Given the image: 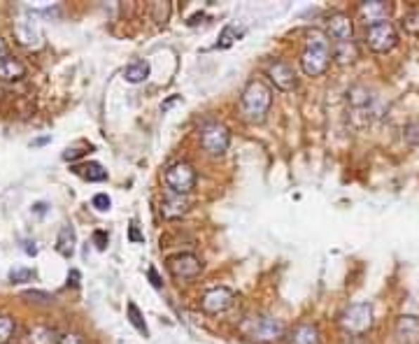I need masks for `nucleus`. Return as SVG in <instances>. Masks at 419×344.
<instances>
[{"label": "nucleus", "mask_w": 419, "mask_h": 344, "mask_svg": "<svg viewBox=\"0 0 419 344\" xmlns=\"http://www.w3.org/2000/svg\"><path fill=\"white\" fill-rule=\"evenodd\" d=\"M331 65V40L322 30H308L306 49L301 53V70L308 77H319Z\"/></svg>", "instance_id": "nucleus-1"}, {"label": "nucleus", "mask_w": 419, "mask_h": 344, "mask_svg": "<svg viewBox=\"0 0 419 344\" xmlns=\"http://www.w3.org/2000/svg\"><path fill=\"white\" fill-rule=\"evenodd\" d=\"M273 105V91L261 79H251L240 96V117L247 124H261Z\"/></svg>", "instance_id": "nucleus-2"}, {"label": "nucleus", "mask_w": 419, "mask_h": 344, "mask_svg": "<svg viewBox=\"0 0 419 344\" xmlns=\"http://www.w3.org/2000/svg\"><path fill=\"white\" fill-rule=\"evenodd\" d=\"M240 333L256 342H277L284 338L287 328L280 319L268 314H256L240 321Z\"/></svg>", "instance_id": "nucleus-3"}, {"label": "nucleus", "mask_w": 419, "mask_h": 344, "mask_svg": "<svg viewBox=\"0 0 419 344\" xmlns=\"http://www.w3.org/2000/svg\"><path fill=\"white\" fill-rule=\"evenodd\" d=\"M201 147L210 156H224L231 147V131L219 121H208L201 126Z\"/></svg>", "instance_id": "nucleus-4"}, {"label": "nucleus", "mask_w": 419, "mask_h": 344, "mask_svg": "<svg viewBox=\"0 0 419 344\" xmlns=\"http://www.w3.org/2000/svg\"><path fill=\"white\" fill-rule=\"evenodd\" d=\"M163 181L170 193L175 196H187L192 193L196 186V170L192 163H185V160H177L165 170Z\"/></svg>", "instance_id": "nucleus-5"}, {"label": "nucleus", "mask_w": 419, "mask_h": 344, "mask_svg": "<svg viewBox=\"0 0 419 344\" xmlns=\"http://www.w3.org/2000/svg\"><path fill=\"white\" fill-rule=\"evenodd\" d=\"M373 326L370 302H354L340 314V328L349 335H363Z\"/></svg>", "instance_id": "nucleus-6"}, {"label": "nucleus", "mask_w": 419, "mask_h": 344, "mask_svg": "<svg viewBox=\"0 0 419 344\" xmlns=\"http://www.w3.org/2000/svg\"><path fill=\"white\" fill-rule=\"evenodd\" d=\"M365 44H368L370 51L387 53V51H392L396 44H399V33H396V28L389 24V21L368 26V28H365Z\"/></svg>", "instance_id": "nucleus-7"}, {"label": "nucleus", "mask_w": 419, "mask_h": 344, "mask_svg": "<svg viewBox=\"0 0 419 344\" xmlns=\"http://www.w3.org/2000/svg\"><path fill=\"white\" fill-rule=\"evenodd\" d=\"M165 267H168V272H170L173 279L187 281V279H196L198 274H201L203 261L196 254H189V251H185V254H175V256L168 258Z\"/></svg>", "instance_id": "nucleus-8"}, {"label": "nucleus", "mask_w": 419, "mask_h": 344, "mask_svg": "<svg viewBox=\"0 0 419 344\" xmlns=\"http://www.w3.org/2000/svg\"><path fill=\"white\" fill-rule=\"evenodd\" d=\"M235 302V293L226 286L208 288L201 298V310L205 314H222V312L231 310Z\"/></svg>", "instance_id": "nucleus-9"}, {"label": "nucleus", "mask_w": 419, "mask_h": 344, "mask_svg": "<svg viewBox=\"0 0 419 344\" xmlns=\"http://www.w3.org/2000/svg\"><path fill=\"white\" fill-rule=\"evenodd\" d=\"M14 37H17L21 47H28V49L42 47V30L37 26V21L30 17H21L17 24H14Z\"/></svg>", "instance_id": "nucleus-10"}, {"label": "nucleus", "mask_w": 419, "mask_h": 344, "mask_svg": "<svg viewBox=\"0 0 419 344\" xmlns=\"http://www.w3.org/2000/svg\"><path fill=\"white\" fill-rule=\"evenodd\" d=\"M359 17L365 24V28L375 24H384V21H389L392 17V3H384V0H368V3H361Z\"/></svg>", "instance_id": "nucleus-11"}, {"label": "nucleus", "mask_w": 419, "mask_h": 344, "mask_svg": "<svg viewBox=\"0 0 419 344\" xmlns=\"http://www.w3.org/2000/svg\"><path fill=\"white\" fill-rule=\"evenodd\" d=\"M265 72H268L270 82L275 84L280 91H294L296 89V72L294 68L284 63V60H273L265 68Z\"/></svg>", "instance_id": "nucleus-12"}, {"label": "nucleus", "mask_w": 419, "mask_h": 344, "mask_svg": "<svg viewBox=\"0 0 419 344\" xmlns=\"http://www.w3.org/2000/svg\"><path fill=\"white\" fill-rule=\"evenodd\" d=\"M329 37L333 40V44L352 42L354 24H352V19H349V14H345V12L331 14V19H329Z\"/></svg>", "instance_id": "nucleus-13"}, {"label": "nucleus", "mask_w": 419, "mask_h": 344, "mask_svg": "<svg viewBox=\"0 0 419 344\" xmlns=\"http://www.w3.org/2000/svg\"><path fill=\"white\" fill-rule=\"evenodd\" d=\"M396 338H399L401 344H419V317H399V321H396Z\"/></svg>", "instance_id": "nucleus-14"}, {"label": "nucleus", "mask_w": 419, "mask_h": 344, "mask_svg": "<svg viewBox=\"0 0 419 344\" xmlns=\"http://www.w3.org/2000/svg\"><path fill=\"white\" fill-rule=\"evenodd\" d=\"M189 200H187V196H175V193H168L163 198V203H161V214H163V219L168 221H173V219H180V217H185V214L189 212Z\"/></svg>", "instance_id": "nucleus-15"}, {"label": "nucleus", "mask_w": 419, "mask_h": 344, "mask_svg": "<svg viewBox=\"0 0 419 344\" xmlns=\"http://www.w3.org/2000/svg\"><path fill=\"white\" fill-rule=\"evenodd\" d=\"M26 77V65L14 56H3L0 58V82H19Z\"/></svg>", "instance_id": "nucleus-16"}, {"label": "nucleus", "mask_w": 419, "mask_h": 344, "mask_svg": "<svg viewBox=\"0 0 419 344\" xmlns=\"http://www.w3.org/2000/svg\"><path fill=\"white\" fill-rule=\"evenodd\" d=\"M322 335L315 324H299L289 335V344H319Z\"/></svg>", "instance_id": "nucleus-17"}, {"label": "nucleus", "mask_w": 419, "mask_h": 344, "mask_svg": "<svg viewBox=\"0 0 419 344\" xmlns=\"http://www.w3.org/2000/svg\"><path fill=\"white\" fill-rule=\"evenodd\" d=\"M75 247H77V235H75V228L73 226H61L58 231V238H56V251L61 256L70 258L75 254Z\"/></svg>", "instance_id": "nucleus-18"}, {"label": "nucleus", "mask_w": 419, "mask_h": 344, "mask_svg": "<svg viewBox=\"0 0 419 344\" xmlns=\"http://www.w3.org/2000/svg\"><path fill=\"white\" fill-rule=\"evenodd\" d=\"M149 72H151V68L147 60H133V63H128L124 68V79L128 84H142L149 77Z\"/></svg>", "instance_id": "nucleus-19"}, {"label": "nucleus", "mask_w": 419, "mask_h": 344, "mask_svg": "<svg viewBox=\"0 0 419 344\" xmlns=\"http://www.w3.org/2000/svg\"><path fill=\"white\" fill-rule=\"evenodd\" d=\"M359 56V51H356V44L354 40L352 42H340V44H333V58L338 60L340 65L345 63H352Z\"/></svg>", "instance_id": "nucleus-20"}, {"label": "nucleus", "mask_w": 419, "mask_h": 344, "mask_svg": "<svg viewBox=\"0 0 419 344\" xmlns=\"http://www.w3.org/2000/svg\"><path fill=\"white\" fill-rule=\"evenodd\" d=\"M75 170H77L87 181H105L108 179V170H105L101 163H84V165L75 167Z\"/></svg>", "instance_id": "nucleus-21"}, {"label": "nucleus", "mask_w": 419, "mask_h": 344, "mask_svg": "<svg viewBox=\"0 0 419 344\" xmlns=\"http://www.w3.org/2000/svg\"><path fill=\"white\" fill-rule=\"evenodd\" d=\"M61 338L56 335V331H51L47 326H35L30 331V344H58Z\"/></svg>", "instance_id": "nucleus-22"}, {"label": "nucleus", "mask_w": 419, "mask_h": 344, "mask_svg": "<svg viewBox=\"0 0 419 344\" xmlns=\"http://www.w3.org/2000/svg\"><path fill=\"white\" fill-rule=\"evenodd\" d=\"M126 314H128V321H131V326L135 328V331H138L140 335H144V338H149V328H147V324H144V317H142V312H140L138 305L128 302Z\"/></svg>", "instance_id": "nucleus-23"}, {"label": "nucleus", "mask_w": 419, "mask_h": 344, "mask_svg": "<svg viewBox=\"0 0 419 344\" xmlns=\"http://www.w3.org/2000/svg\"><path fill=\"white\" fill-rule=\"evenodd\" d=\"M370 94H368V89H363V87H354V89H349V103H352V107L356 112L363 110V107H368L370 105Z\"/></svg>", "instance_id": "nucleus-24"}, {"label": "nucleus", "mask_w": 419, "mask_h": 344, "mask_svg": "<svg viewBox=\"0 0 419 344\" xmlns=\"http://www.w3.org/2000/svg\"><path fill=\"white\" fill-rule=\"evenodd\" d=\"M17 331V321L10 314H0V344H7Z\"/></svg>", "instance_id": "nucleus-25"}, {"label": "nucleus", "mask_w": 419, "mask_h": 344, "mask_svg": "<svg viewBox=\"0 0 419 344\" xmlns=\"http://www.w3.org/2000/svg\"><path fill=\"white\" fill-rule=\"evenodd\" d=\"M238 40V28L235 26H224V30H222V35H219V42H217V47H222V49H228L231 44Z\"/></svg>", "instance_id": "nucleus-26"}, {"label": "nucleus", "mask_w": 419, "mask_h": 344, "mask_svg": "<svg viewBox=\"0 0 419 344\" xmlns=\"http://www.w3.org/2000/svg\"><path fill=\"white\" fill-rule=\"evenodd\" d=\"M35 277V272L30 270V267H14L10 270V281L12 284H21V281H30Z\"/></svg>", "instance_id": "nucleus-27"}, {"label": "nucleus", "mask_w": 419, "mask_h": 344, "mask_svg": "<svg viewBox=\"0 0 419 344\" xmlns=\"http://www.w3.org/2000/svg\"><path fill=\"white\" fill-rule=\"evenodd\" d=\"M403 28H406V33L419 37V12H410L403 17Z\"/></svg>", "instance_id": "nucleus-28"}, {"label": "nucleus", "mask_w": 419, "mask_h": 344, "mask_svg": "<svg viewBox=\"0 0 419 344\" xmlns=\"http://www.w3.org/2000/svg\"><path fill=\"white\" fill-rule=\"evenodd\" d=\"M91 205H94L98 212H108L112 208V200H110L108 193H96L94 200H91Z\"/></svg>", "instance_id": "nucleus-29"}, {"label": "nucleus", "mask_w": 419, "mask_h": 344, "mask_svg": "<svg viewBox=\"0 0 419 344\" xmlns=\"http://www.w3.org/2000/svg\"><path fill=\"white\" fill-rule=\"evenodd\" d=\"M24 298H28L30 302H44V305L54 300V295H49L44 291H24Z\"/></svg>", "instance_id": "nucleus-30"}, {"label": "nucleus", "mask_w": 419, "mask_h": 344, "mask_svg": "<svg viewBox=\"0 0 419 344\" xmlns=\"http://www.w3.org/2000/svg\"><path fill=\"white\" fill-rule=\"evenodd\" d=\"M406 140L419 147V121H413V124L406 126Z\"/></svg>", "instance_id": "nucleus-31"}, {"label": "nucleus", "mask_w": 419, "mask_h": 344, "mask_svg": "<svg viewBox=\"0 0 419 344\" xmlns=\"http://www.w3.org/2000/svg\"><path fill=\"white\" fill-rule=\"evenodd\" d=\"M108 242H110V235L105 233V231H96V233H94V244H96L98 251H105V249H108Z\"/></svg>", "instance_id": "nucleus-32"}, {"label": "nucleus", "mask_w": 419, "mask_h": 344, "mask_svg": "<svg viewBox=\"0 0 419 344\" xmlns=\"http://www.w3.org/2000/svg\"><path fill=\"white\" fill-rule=\"evenodd\" d=\"M58 344H87V340H84L80 333H65V335H61Z\"/></svg>", "instance_id": "nucleus-33"}, {"label": "nucleus", "mask_w": 419, "mask_h": 344, "mask_svg": "<svg viewBox=\"0 0 419 344\" xmlns=\"http://www.w3.org/2000/svg\"><path fill=\"white\" fill-rule=\"evenodd\" d=\"M128 240L135 242V244H138V242H144V235L140 233V228L135 226V224H131V228H128Z\"/></svg>", "instance_id": "nucleus-34"}, {"label": "nucleus", "mask_w": 419, "mask_h": 344, "mask_svg": "<svg viewBox=\"0 0 419 344\" xmlns=\"http://www.w3.org/2000/svg\"><path fill=\"white\" fill-rule=\"evenodd\" d=\"M147 277H149L151 286H154V288H161V286H163V281H161V277H158L156 267H149V270H147Z\"/></svg>", "instance_id": "nucleus-35"}, {"label": "nucleus", "mask_w": 419, "mask_h": 344, "mask_svg": "<svg viewBox=\"0 0 419 344\" xmlns=\"http://www.w3.org/2000/svg\"><path fill=\"white\" fill-rule=\"evenodd\" d=\"M68 284L80 286V272L77 270H70V274H68Z\"/></svg>", "instance_id": "nucleus-36"}, {"label": "nucleus", "mask_w": 419, "mask_h": 344, "mask_svg": "<svg viewBox=\"0 0 419 344\" xmlns=\"http://www.w3.org/2000/svg\"><path fill=\"white\" fill-rule=\"evenodd\" d=\"M3 56H7V44L0 40V58H3Z\"/></svg>", "instance_id": "nucleus-37"}]
</instances>
